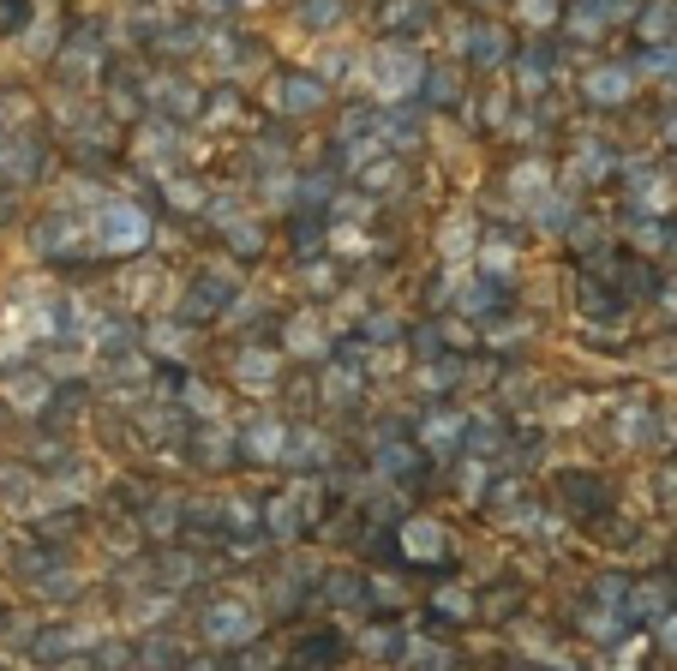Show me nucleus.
I'll list each match as a JSON object with an SVG mask.
<instances>
[{"label":"nucleus","instance_id":"nucleus-1","mask_svg":"<svg viewBox=\"0 0 677 671\" xmlns=\"http://www.w3.org/2000/svg\"><path fill=\"white\" fill-rule=\"evenodd\" d=\"M204 630H210V642H222V648H228V642H246V636H252V612H240V606H216Z\"/></svg>","mask_w":677,"mask_h":671},{"label":"nucleus","instance_id":"nucleus-2","mask_svg":"<svg viewBox=\"0 0 677 671\" xmlns=\"http://www.w3.org/2000/svg\"><path fill=\"white\" fill-rule=\"evenodd\" d=\"M102 228L114 234L108 246H138V240H144V216H138V210H126V204H108V216H102Z\"/></svg>","mask_w":677,"mask_h":671},{"label":"nucleus","instance_id":"nucleus-5","mask_svg":"<svg viewBox=\"0 0 677 671\" xmlns=\"http://www.w3.org/2000/svg\"><path fill=\"white\" fill-rule=\"evenodd\" d=\"M660 642H666V648H677V618L666 624V630H660Z\"/></svg>","mask_w":677,"mask_h":671},{"label":"nucleus","instance_id":"nucleus-4","mask_svg":"<svg viewBox=\"0 0 677 671\" xmlns=\"http://www.w3.org/2000/svg\"><path fill=\"white\" fill-rule=\"evenodd\" d=\"M618 90H624V78H618V72H600V78H594V96H600V102H612Z\"/></svg>","mask_w":677,"mask_h":671},{"label":"nucleus","instance_id":"nucleus-3","mask_svg":"<svg viewBox=\"0 0 677 671\" xmlns=\"http://www.w3.org/2000/svg\"><path fill=\"white\" fill-rule=\"evenodd\" d=\"M438 546H444V540H438V528H432V522H414L408 552H414V558H426V552H438Z\"/></svg>","mask_w":677,"mask_h":671}]
</instances>
